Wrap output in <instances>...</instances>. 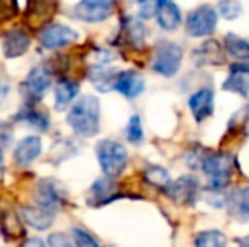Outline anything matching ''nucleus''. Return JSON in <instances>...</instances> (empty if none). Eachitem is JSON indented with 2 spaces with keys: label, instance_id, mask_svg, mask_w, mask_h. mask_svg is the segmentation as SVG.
<instances>
[{
  "label": "nucleus",
  "instance_id": "1",
  "mask_svg": "<svg viewBox=\"0 0 249 247\" xmlns=\"http://www.w3.org/2000/svg\"><path fill=\"white\" fill-rule=\"evenodd\" d=\"M66 122L80 137H93L100 131V102L93 95H83L73 103Z\"/></svg>",
  "mask_w": 249,
  "mask_h": 247
},
{
  "label": "nucleus",
  "instance_id": "2",
  "mask_svg": "<svg viewBox=\"0 0 249 247\" xmlns=\"http://www.w3.org/2000/svg\"><path fill=\"white\" fill-rule=\"evenodd\" d=\"M202 169L209 178V188L213 191L224 190L231 183L234 171V158L227 152H209L203 154Z\"/></svg>",
  "mask_w": 249,
  "mask_h": 247
},
{
  "label": "nucleus",
  "instance_id": "3",
  "mask_svg": "<svg viewBox=\"0 0 249 247\" xmlns=\"http://www.w3.org/2000/svg\"><path fill=\"white\" fill-rule=\"evenodd\" d=\"M97 159H99V165L104 175L115 178L125 169L129 154L122 142L105 139V141H100L97 144Z\"/></svg>",
  "mask_w": 249,
  "mask_h": 247
},
{
  "label": "nucleus",
  "instance_id": "4",
  "mask_svg": "<svg viewBox=\"0 0 249 247\" xmlns=\"http://www.w3.org/2000/svg\"><path fill=\"white\" fill-rule=\"evenodd\" d=\"M181 60H183V49L180 44L164 41L154 48L153 58H151V68L158 75L164 76V78H171L180 69Z\"/></svg>",
  "mask_w": 249,
  "mask_h": 247
},
{
  "label": "nucleus",
  "instance_id": "5",
  "mask_svg": "<svg viewBox=\"0 0 249 247\" xmlns=\"http://www.w3.org/2000/svg\"><path fill=\"white\" fill-rule=\"evenodd\" d=\"M219 20V12L212 5H198L197 9L190 10L185 20V29L192 37H207L213 34Z\"/></svg>",
  "mask_w": 249,
  "mask_h": 247
},
{
  "label": "nucleus",
  "instance_id": "6",
  "mask_svg": "<svg viewBox=\"0 0 249 247\" xmlns=\"http://www.w3.org/2000/svg\"><path fill=\"white\" fill-rule=\"evenodd\" d=\"M53 73L46 65H37L29 71L22 83H20V93L27 100L29 105L39 102L44 97V93L50 90L51 86Z\"/></svg>",
  "mask_w": 249,
  "mask_h": 247
},
{
  "label": "nucleus",
  "instance_id": "7",
  "mask_svg": "<svg viewBox=\"0 0 249 247\" xmlns=\"http://www.w3.org/2000/svg\"><path fill=\"white\" fill-rule=\"evenodd\" d=\"M76 39H78V33L63 24L50 22L39 29V43L43 44V48L51 51L70 46Z\"/></svg>",
  "mask_w": 249,
  "mask_h": 247
},
{
  "label": "nucleus",
  "instance_id": "8",
  "mask_svg": "<svg viewBox=\"0 0 249 247\" xmlns=\"http://www.w3.org/2000/svg\"><path fill=\"white\" fill-rule=\"evenodd\" d=\"M114 12V0H80L73 9L78 20L89 24L104 22Z\"/></svg>",
  "mask_w": 249,
  "mask_h": 247
},
{
  "label": "nucleus",
  "instance_id": "9",
  "mask_svg": "<svg viewBox=\"0 0 249 247\" xmlns=\"http://www.w3.org/2000/svg\"><path fill=\"white\" fill-rule=\"evenodd\" d=\"M200 191V185L198 180L195 176L185 175L177 178L175 181L170 183V186L164 190V193L171 198L177 205H181V207H190V205L195 203Z\"/></svg>",
  "mask_w": 249,
  "mask_h": 247
},
{
  "label": "nucleus",
  "instance_id": "10",
  "mask_svg": "<svg viewBox=\"0 0 249 247\" xmlns=\"http://www.w3.org/2000/svg\"><path fill=\"white\" fill-rule=\"evenodd\" d=\"M58 10V0H27L26 7V20L27 26L34 29H41Z\"/></svg>",
  "mask_w": 249,
  "mask_h": 247
},
{
  "label": "nucleus",
  "instance_id": "11",
  "mask_svg": "<svg viewBox=\"0 0 249 247\" xmlns=\"http://www.w3.org/2000/svg\"><path fill=\"white\" fill-rule=\"evenodd\" d=\"M154 17H156L158 26L168 33L177 31L181 24V10L173 0H156Z\"/></svg>",
  "mask_w": 249,
  "mask_h": 247
},
{
  "label": "nucleus",
  "instance_id": "12",
  "mask_svg": "<svg viewBox=\"0 0 249 247\" xmlns=\"http://www.w3.org/2000/svg\"><path fill=\"white\" fill-rule=\"evenodd\" d=\"M29 48H31V37L24 29L14 27V29H9L3 34L2 49L5 58H9V60H16V58L22 56L24 53L29 51Z\"/></svg>",
  "mask_w": 249,
  "mask_h": 247
},
{
  "label": "nucleus",
  "instance_id": "13",
  "mask_svg": "<svg viewBox=\"0 0 249 247\" xmlns=\"http://www.w3.org/2000/svg\"><path fill=\"white\" fill-rule=\"evenodd\" d=\"M34 200L39 207L56 212L63 205V191L53 180H41L34 191Z\"/></svg>",
  "mask_w": 249,
  "mask_h": 247
},
{
  "label": "nucleus",
  "instance_id": "14",
  "mask_svg": "<svg viewBox=\"0 0 249 247\" xmlns=\"http://www.w3.org/2000/svg\"><path fill=\"white\" fill-rule=\"evenodd\" d=\"M226 48L217 41H205L192 53V60L198 66H217L222 65L226 58Z\"/></svg>",
  "mask_w": 249,
  "mask_h": 247
},
{
  "label": "nucleus",
  "instance_id": "15",
  "mask_svg": "<svg viewBox=\"0 0 249 247\" xmlns=\"http://www.w3.org/2000/svg\"><path fill=\"white\" fill-rule=\"evenodd\" d=\"M115 90L125 99L134 100L144 92V78L141 73L134 71V69H125V71H119L117 80H115Z\"/></svg>",
  "mask_w": 249,
  "mask_h": 247
},
{
  "label": "nucleus",
  "instance_id": "16",
  "mask_svg": "<svg viewBox=\"0 0 249 247\" xmlns=\"http://www.w3.org/2000/svg\"><path fill=\"white\" fill-rule=\"evenodd\" d=\"M226 207L231 217L239 222H249V186H241L226 195Z\"/></svg>",
  "mask_w": 249,
  "mask_h": 247
},
{
  "label": "nucleus",
  "instance_id": "17",
  "mask_svg": "<svg viewBox=\"0 0 249 247\" xmlns=\"http://www.w3.org/2000/svg\"><path fill=\"white\" fill-rule=\"evenodd\" d=\"M188 107L197 122H203L213 114V92L212 88H200L188 99Z\"/></svg>",
  "mask_w": 249,
  "mask_h": 247
},
{
  "label": "nucleus",
  "instance_id": "18",
  "mask_svg": "<svg viewBox=\"0 0 249 247\" xmlns=\"http://www.w3.org/2000/svg\"><path fill=\"white\" fill-rule=\"evenodd\" d=\"M43 141L39 135H27L14 149V161L17 166H27L41 156Z\"/></svg>",
  "mask_w": 249,
  "mask_h": 247
},
{
  "label": "nucleus",
  "instance_id": "19",
  "mask_svg": "<svg viewBox=\"0 0 249 247\" xmlns=\"http://www.w3.org/2000/svg\"><path fill=\"white\" fill-rule=\"evenodd\" d=\"M119 71L110 66H105L99 63V65H93L89 68V80L93 86H95L99 92L105 93L115 90V80H117Z\"/></svg>",
  "mask_w": 249,
  "mask_h": 247
},
{
  "label": "nucleus",
  "instance_id": "20",
  "mask_svg": "<svg viewBox=\"0 0 249 247\" xmlns=\"http://www.w3.org/2000/svg\"><path fill=\"white\" fill-rule=\"evenodd\" d=\"M20 218L24 224L33 227L34 231H46L53 225V218H54V212L48 210L43 207H22L20 208Z\"/></svg>",
  "mask_w": 249,
  "mask_h": 247
},
{
  "label": "nucleus",
  "instance_id": "21",
  "mask_svg": "<svg viewBox=\"0 0 249 247\" xmlns=\"http://www.w3.org/2000/svg\"><path fill=\"white\" fill-rule=\"evenodd\" d=\"M115 195H117V183L112 180V176L105 175V178L97 180L90 188V203L100 207L114 200Z\"/></svg>",
  "mask_w": 249,
  "mask_h": 247
},
{
  "label": "nucleus",
  "instance_id": "22",
  "mask_svg": "<svg viewBox=\"0 0 249 247\" xmlns=\"http://www.w3.org/2000/svg\"><path fill=\"white\" fill-rule=\"evenodd\" d=\"M122 36L124 41L132 48H142L146 41V27L139 17H125L122 22Z\"/></svg>",
  "mask_w": 249,
  "mask_h": 247
},
{
  "label": "nucleus",
  "instance_id": "23",
  "mask_svg": "<svg viewBox=\"0 0 249 247\" xmlns=\"http://www.w3.org/2000/svg\"><path fill=\"white\" fill-rule=\"evenodd\" d=\"M80 93L78 83L71 82L68 78H61L54 86V105L58 110H65L73 103L76 95Z\"/></svg>",
  "mask_w": 249,
  "mask_h": 247
},
{
  "label": "nucleus",
  "instance_id": "24",
  "mask_svg": "<svg viewBox=\"0 0 249 247\" xmlns=\"http://www.w3.org/2000/svg\"><path fill=\"white\" fill-rule=\"evenodd\" d=\"M224 48L231 58L237 61H249V41L236 34H227L224 37Z\"/></svg>",
  "mask_w": 249,
  "mask_h": 247
},
{
  "label": "nucleus",
  "instance_id": "25",
  "mask_svg": "<svg viewBox=\"0 0 249 247\" xmlns=\"http://www.w3.org/2000/svg\"><path fill=\"white\" fill-rule=\"evenodd\" d=\"M224 90L237 93L249 99V73L246 71H231L229 78L224 82Z\"/></svg>",
  "mask_w": 249,
  "mask_h": 247
},
{
  "label": "nucleus",
  "instance_id": "26",
  "mask_svg": "<svg viewBox=\"0 0 249 247\" xmlns=\"http://www.w3.org/2000/svg\"><path fill=\"white\" fill-rule=\"evenodd\" d=\"M144 180L151 186L158 188V190H163V191L166 190L171 183L170 173L158 165H151L144 169Z\"/></svg>",
  "mask_w": 249,
  "mask_h": 247
},
{
  "label": "nucleus",
  "instance_id": "27",
  "mask_svg": "<svg viewBox=\"0 0 249 247\" xmlns=\"http://www.w3.org/2000/svg\"><path fill=\"white\" fill-rule=\"evenodd\" d=\"M227 244V237L220 231H203L195 239V246L198 247H224Z\"/></svg>",
  "mask_w": 249,
  "mask_h": 247
},
{
  "label": "nucleus",
  "instance_id": "28",
  "mask_svg": "<svg viewBox=\"0 0 249 247\" xmlns=\"http://www.w3.org/2000/svg\"><path fill=\"white\" fill-rule=\"evenodd\" d=\"M17 119L22 120V122L29 124L31 127L37 129V131H48V125H50V120L44 114L37 112V110H22V112L17 115Z\"/></svg>",
  "mask_w": 249,
  "mask_h": 247
},
{
  "label": "nucleus",
  "instance_id": "29",
  "mask_svg": "<svg viewBox=\"0 0 249 247\" xmlns=\"http://www.w3.org/2000/svg\"><path fill=\"white\" fill-rule=\"evenodd\" d=\"M217 12L222 19L234 20L243 14V5H241L239 0H219Z\"/></svg>",
  "mask_w": 249,
  "mask_h": 247
},
{
  "label": "nucleus",
  "instance_id": "30",
  "mask_svg": "<svg viewBox=\"0 0 249 247\" xmlns=\"http://www.w3.org/2000/svg\"><path fill=\"white\" fill-rule=\"evenodd\" d=\"M125 137H127L129 142L132 144H139L142 142V137H144V132H142V124L139 115H132L129 119V124L125 127Z\"/></svg>",
  "mask_w": 249,
  "mask_h": 247
},
{
  "label": "nucleus",
  "instance_id": "31",
  "mask_svg": "<svg viewBox=\"0 0 249 247\" xmlns=\"http://www.w3.org/2000/svg\"><path fill=\"white\" fill-rule=\"evenodd\" d=\"M71 239H73V244L80 246V247H89V246L97 247L99 246V241H97L92 234H89V232L83 231V229H80V227L71 229Z\"/></svg>",
  "mask_w": 249,
  "mask_h": 247
},
{
  "label": "nucleus",
  "instance_id": "32",
  "mask_svg": "<svg viewBox=\"0 0 249 247\" xmlns=\"http://www.w3.org/2000/svg\"><path fill=\"white\" fill-rule=\"evenodd\" d=\"M19 14V2L17 0H0V24L14 19Z\"/></svg>",
  "mask_w": 249,
  "mask_h": 247
},
{
  "label": "nucleus",
  "instance_id": "33",
  "mask_svg": "<svg viewBox=\"0 0 249 247\" xmlns=\"http://www.w3.org/2000/svg\"><path fill=\"white\" fill-rule=\"evenodd\" d=\"M50 244L51 246H56V247L71 246L73 244V239L65 237L63 234H53V235H50Z\"/></svg>",
  "mask_w": 249,
  "mask_h": 247
},
{
  "label": "nucleus",
  "instance_id": "34",
  "mask_svg": "<svg viewBox=\"0 0 249 247\" xmlns=\"http://www.w3.org/2000/svg\"><path fill=\"white\" fill-rule=\"evenodd\" d=\"M7 93H9V83H7V80H3L2 76H0V103L5 100Z\"/></svg>",
  "mask_w": 249,
  "mask_h": 247
},
{
  "label": "nucleus",
  "instance_id": "35",
  "mask_svg": "<svg viewBox=\"0 0 249 247\" xmlns=\"http://www.w3.org/2000/svg\"><path fill=\"white\" fill-rule=\"evenodd\" d=\"M243 132H244V135L249 137V105L244 109V114H243Z\"/></svg>",
  "mask_w": 249,
  "mask_h": 247
},
{
  "label": "nucleus",
  "instance_id": "36",
  "mask_svg": "<svg viewBox=\"0 0 249 247\" xmlns=\"http://www.w3.org/2000/svg\"><path fill=\"white\" fill-rule=\"evenodd\" d=\"M24 246H44V242L41 239H29V241L24 242Z\"/></svg>",
  "mask_w": 249,
  "mask_h": 247
},
{
  "label": "nucleus",
  "instance_id": "37",
  "mask_svg": "<svg viewBox=\"0 0 249 247\" xmlns=\"http://www.w3.org/2000/svg\"><path fill=\"white\" fill-rule=\"evenodd\" d=\"M237 242L244 247H249V235H246V237H243V239H237Z\"/></svg>",
  "mask_w": 249,
  "mask_h": 247
}]
</instances>
